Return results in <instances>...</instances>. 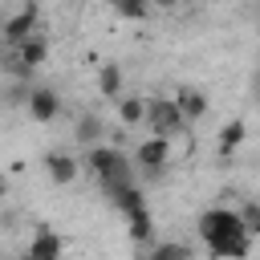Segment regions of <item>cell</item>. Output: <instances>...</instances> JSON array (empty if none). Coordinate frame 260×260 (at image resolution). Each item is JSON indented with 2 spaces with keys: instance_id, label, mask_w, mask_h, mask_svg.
Returning <instances> with one entry per match:
<instances>
[{
  "instance_id": "7",
  "label": "cell",
  "mask_w": 260,
  "mask_h": 260,
  "mask_svg": "<svg viewBox=\"0 0 260 260\" xmlns=\"http://www.w3.org/2000/svg\"><path fill=\"white\" fill-rule=\"evenodd\" d=\"M24 256H32V260H61L65 256V240L53 228H37V236H32V244H28Z\"/></svg>"
},
{
  "instance_id": "12",
  "label": "cell",
  "mask_w": 260,
  "mask_h": 260,
  "mask_svg": "<svg viewBox=\"0 0 260 260\" xmlns=\"http://www.w3.org/2000/svg\"><path fill=\"white\" fill-rule=\"evenodd\" d=\"M126 223H130V240H134V244H150V240H154V219H150V211H146V207L130 211V215H126Z\"/></svg>"
},
{
  "instance_id": "10",
  "label": "cell",
  "mask_w": 260,
  "mask_h": 260,
  "mask_svg": "<svg viewBox=\"0 0 260 260\" xmlns=\"http://www.w3.org/2000/svg\"><path fill=\"white\" fill-rule=\"evenodd\" d=\"M98 93L102 98H122V69L114 65V61H106V65H98Z\"/></svg>"
},
{
  "instance_id": "8",
  "label": "cell",
  "mask_w": 260,
  "mask_h": 260,
  "mask_svg": "<svg viewBox=\"0 0 260 260\" xmlns=\"http://www.w3.org/2000/svg\"><path fill=\"white\" fill-rule=\"evenodd\" d=\"M175 106H179V114H183L187 122H199V118L207 114V93H203V89H179V93H175Z\"/></svg>"
},
{
  "instance_id": "23",
  "label": "cell",
  "mask_w": 260,
  "mask_h": 260,
  "mask_svg": "<svg viewBox=\"0 0 260 260\" xmlns=\"http://www.w3.org/2000/svg\"><path fill=\"white\" fill-rule=\"evenodd\" d=\"M24 260H32V256H24Z\"/></svg>"
},
{
  "instance_id": "16",
  "label": "cell",
  "mask_w": 260,
  "mask_h": 260,
  "mask_svg": "<svg viewBox=\"0 0 260 260\" xmlns=\"http://www.w3.org/2000/svg\"><path fill=\"white\" fill-rule=\"evenodd\" d=\"M146 260H191V248L187 244H179V240H162V244H154L150 248V256Z\"/></svg>"
},
{
  "instance_id": "13",
  "label": "cell",
  "mask_w": 260,
  "mask_h": 260,
  "mask_svg": "<svg viewBox=\"0 0 260 260\" xmlns=\"http://www.w3.org/2000/svg\"><path fill=\"white\" fill-rule=\"evenodd\" d=\"M16 57H20V65H28V69H37V65H45V57H49V45H45V37H28L20 49H12Z\"/></svg>"
},
{
  "instance_id": "22",
  "label": "cell",
  "mask_w": 260,
  "mask_h": 260,
  "mask_svg": "<svg viewBox=\"0 0 260 260\" xmlns=\"http://www.w3.org/2000/svg\"><path fill=\"white\" fill-rule=\"evenodd\" d=\"M0 61H4V45H0Z\"/></svg>"
},
{
  "instance_id": "1",
  "label": "cell",
  "mask_w": 260,
  "mask_h": 260,
  "mask_svg": "<svg viewBox=\"0 0 260 260\" xmlns=\"http://www.w3.org/2000/svg\"><path fill=\"white\" fill-rule=\"evenodd\" d=\"M195 232L207 244V252L219 256V260H244L252 252V236L244 232V223H240V215L232 207H207V211H199Z\"/></svg>"
},
{
  "instance_id": "14",
  "label": "cell",
  "mask_w": 260,
  "mask_h": 260,
  "mask_svg": "<svg viewBox=\"0 0 260 260\" xmlns=\"http://www.w3.org/2000/svg\"><path fill=\"white\" fill-rule=\"evenodd\" d=\"M102 130H106V126H102V118H98V114H81L73 134H77V142H81V146H102Z\"/></svg>"
},
{
  "instance_id": "2",
  "label": "cell",
  "mask_w": 260,
  "mask_h": 260,
  "mask_svg": "<svg viewBox=\"0 0 260 260\" xmlns=\"http://www.w3.org/2000/svg\"><path fill=\"white\" fill-rule=\"evenodd\" d=\"M85 162H89V171L98 175V183H102V191H114V187H126V183H134V162L118 150V146H89V154H85Z\"/></svg>"
},
{
  "instance_id": "9",
  "label": "cell",
  "mask_w": 260,
  "mask_h": 260,
  "mask_svg": "<svg viewBox=\"0 0 260 260\" xmlns=\"http://www.w3.org/2000/svg\"><path fill=\"white\" fill-rule=\"evenodd\" d=\"M45 171H49L53 183H73V179H77V158L53 150V154H45Z\"/></svg>"
},
{
  "instance_id": "11",
  "label": "cell",
  "mask_w": 260,
  "mask_h": 260,
  "mask_svg": "<svg viewBox=\"0 0 260 260\" xmlns=\"http://www.w3.org/2000/svg\"><path fill=\"white\" fill-rule=\"evenodd\" d=\"M110 195V203L122 211V215H130V211H138V207H146V199H142V191L134 187V183H126V187H114V191H106Z\"/></svg>"
},
{
  "instance_id": "20",
  "label": "cell",
  "mask_w": 260,
  "mask_h": 260,
  "mask_svg": "<svg viewBox=\"0 0 260 260\" xmlns=\"http://www.w3.org/2000/svg\"><path fill=\"white\" fill-rule=\"evenodd\" d=\"M154 4H162V8H175L179 0H150V8H154Z\"/></svg>"
},
{
  "instance_id": "15",
  "label": "cell",
  "mask_w": 260,
  "mask_h": 260,
  "mask_svg": "<svg viewBox=\"0 0 260 260\" xmlns=\"http://www.w3.org/2000/svg\"><path fill=\"white\" fill-rule=\"evenodd\" d=\"M118 118H122L126 126H138V122H146V102H142V98H134V93H130V98L122 93V98H118Z\"/></svg>"
},
{
  "instance_id": "19",
  "label": "cell",
  "mask_w": 260,
  "mask_h": 260,
  "mask_svg": "<svg viewBox=\"0 0 260 260\" xmlns=\"http://www.w3.org/2000/svg\"><path fill=\"white\" fill-rule=\"evenodd\" d=\"M236 215H240V223H244V232H248V236H260V203H256V199H248Z\"/></svg>"
},
{
  "instance_id": "4",
  "label": "cell",
  "mask_w": 260,
  "mask_h": 260,
  "mask_svg": "<svg viewBox=\"0 0 260 260\" xmlns=\"http://www.w3.org/2000/svg\"><path fill=\"white\" fill-rule=\"evenodd\" d=\"M37 20H41L37 4H24L20 12H12V16L0 24V45H4V49H20L28 37H37Z\"/></svg>"
},
{
  "instance_id": "6",
  "label": "cell",
  "mask_w": 260,
  "mask_h": 260,
  "mask_svg": "<svg viewBox=\"0 0 260 260\" xmlns=\"http://www.w3.org/2000/svg\"><path fill=\"white\" fill-rule=\"evenodd\" d=\"M24 110H28L32 122H53V118L61 114V98H57L49 85H28V93H24Z\"/></svg>"
},
{
  "instance_id": "21",
  "label": "cell",
  "mask_w": 260,
  "mask_h": 260,
  "mask_svg": "<svg viewBox=\"0 0 260 260\" xmlns=\"http://www.w3.org/2000/svg\"><path fill=\"white\" fill-rule=\"evenodd\" d=\"M256 102H260V77H256Z\"/></svg>"
},
{
  "instance_id": "17",
  "label": "cell",
  "mask_w": 260,
  "mask_h": 260,
  "mask_svg": "<svg viewBox=\"0 0 260 260\" xmlns=\"http://www.w3.org/2000/svg\"><path fill=\"white\" fill-rule=\"evenodd\" d=\"M244 134H248V126H244L240 118H236V122H228V126L219 130V150H223V154H232V150L244 142Z\"/></svg>"
},
{
  "instance_id": "3",
  "label": "cell",
  "mask_w": 260,
  "mask_h": 260,
  "mask_svg": "<svg viewBox=\"0 0 260 260\" xmlns=\"http://www.w3.org/2000/svg\"><path fill=\"white\" fill-rule=\"evenodd\" d=\"M146 126L158 138H175V134L187 130V118L179 114L175 98H154V102H146Z\"/></svg>"
},
{
  "instance_id": "5",
  "label": "cell",
  "mask_w": 260,
  "mask_h": 260,
  "mask_svg": "<svg viewBox=\"0 0 260 260\" xmlns=\"http://www.w3.org/2000/svg\"><path fill=\"white\" fill-rule=\"evenodd\" d=\"M171 162V138H158V134H150V138H142L138 146H134V167L138 171H146L150 179L154 175H162V167Z\"/></svg>"
},
{
  "instance_id": "18",
  "label": "cell",
  "mask_w": 260,
  "mask_h": 260,
  "mask_svg": "<svg viewBox=\"0 0 260 260\" xmlns=\"http://www.w3.org/2000/svg\"><path fill=\"white\" fill-rule=\"evenodd\" d=\"M110 4L126 20H146V12H150V0H110Z\"/></svg>"
}]
</instances>
